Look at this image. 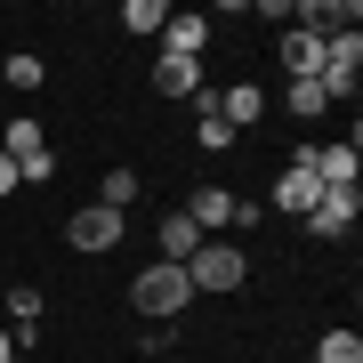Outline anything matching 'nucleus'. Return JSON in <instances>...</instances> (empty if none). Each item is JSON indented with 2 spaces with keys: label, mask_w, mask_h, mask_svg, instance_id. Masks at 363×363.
I'll return each instance as SVG.
<instances>
[{
  "label": "nucleus",
  "mask_w": 363,
  "mask_h": 363,
  "mask_svg": "<svg viewBox=\"0 0 363 363\" xmlns=\"http://www.w3.org/2000/svg\"><path fill=\"white\" fill-rule=\"evenodd\" d=\"M186 298H194V283H186V267H169V259L138 267V283H130V307H138V315H154V323L186 315Z\"/></svg>",
  "instance_id": "1"
},
{
  "label": "nucleus",
  "mask_w": 363,
  "mask_h": 363,
  "mask_svg": "<svg viewBox=\"0 0 363 363\" xmlns=\"http://www.w3.org/2000/svg\"><path fill=\"white\" fill-rule=\"evenodd\" d=\"M186 283H194V291H242L250 283V259L234 242H202L194 259H186Z\"/></svg>",
  "instance_id": "2"
},
{
  "label": "nucleus",
  "mask_w": 363,
  "mask_h": 363,
  "mask_svg": "<svg viewBox=\"0 0 363 363\" xmlns=\"http://www.w3.org/2000/svg\"><path fill=\"white\" fill-rule=\"evenodd\" d=\"M121 226H130V218L97 202V210H73V218H65V242H73V250H113V242H121Z\"/></svg>",
  "instance_id": "3"
},
{
  "label": "nucleus",
  "mask_w": 363,
  "mask_h": 363,
  "mask_svg": "<svg viewBox=\"0 0 363 363\" xmlns=\"http://www.w3.org/2000/svg\"><path fill=\"white\" fill-rule=\"evenodd\" d=\"M355 218H363V202H355V186H339V194H323L307 210V226L323 234V242H339V234H355Z\"/></svg>",
  "instance_id": "4"
},
{
  "label": "nucleus",
  "mask_w": 363,
  "mask_h": 363,
  "mask_svg": "<svg viewBox=\"0 0 363 363\" xmlns=\"http://www.w3.org/2000/svg\"><path fill=\"white\" fill-rule=\"evenodd\" d=\"M315 202H323V186H315V169L291 154V162H283V178H274V210H298V218H307Z\"/></svg>",
  "instance_id": "5"
},
{
  "label": "nucleus",
  "mask_w": 363,
  "mask_h": 363,
  "mask_svg": "<svg viewBox=\"0 0 363 363\" xmlns=\"http://www.w3.org/2000/svg\"><path fill=\"white\" fill-rule=\"evenodd\" d=\"M259 113H267V89H259V81H234V89H218V121H226L234 138H242Z\"/></svg>",
  "instance_id": "6"
},
{
  "label": "nucleus",
  "mask_w": 363,
  "mask_h": 363,
  "mask_svg": "<svg viewBox=\"0 0 363 363\" xmlns=\"http://www.w3.org/2000/svg\"><path fill=\"white\" fill-rule=\"evenodd\" d=\"M186 218H194V226L210 234V242H218V234L234 226V194H226V186H202V194L186 202Z\"/></svg>",
  "instance_id": "7"
},
{
  "label": "nucleus",
  "mask_w": 363,
  "mask_h": 363,
  "mask_svg": "<svg viewBox=\"0 0 363 363\" xmlns=\"http://www.w3.org/2000/svg\"><path fill=\"white\" fill-rule=\"evenodd\" d=\"M202 242H210V234H202L194 218H186V210H169V218H162V259H169V267H186Z\"/></svg>",
  "instance_id": "8"
},
{
  "label": "nucleus",
  "mask_w": 363,
  "mask_h": 363,
  "mask_svg": "<svg viewBox=\"0 0 363 363\" xmlns=\"http://www.w3.org/2000/svg\"><path fill=\"white\" fill-rule=\"evenodd\" d=\"M202 40H210V16H169L162 25V57H194L202 65Z\"/></svg>",
  "instance_id": "9"
},
{
  "label": "nucleus",
  "mask_w": 363,
  "mask_h": 363,
  "mask_svg": "<svg viewBox=\"0 0 363 363\" xmlns=\"http://www.w3.org/2000/svg\"><path fill=\"white\" fill-rule=\"evenodd\" d=\"M283 65H291V81H315V73H323V40H315L307 25H291L283 33Z\"/></svg>",
  "instance_id": "10"
},
{
  "label": "nucleus",
  "mask_w": 363,
  "mask_h": 363,
  "mask_svg": "<svg viewBox=\"0 0 363 363\" xmlns=\"http://www.w3.org/2000/svg\"><path fill=\"white\" fill-rule=\"evenodd\" d=\"M154 89L162 97H202V65L194 57H154Z\"/></svg>",
  "instance_id": "11"
},
{
  "label": "nucleus",
  "mask_w": 363,
  "mask_h": 363,
  "mask_svg": "<svg viewBox=\"0 0 363 363\" xmlns=\"http://www.w3.org/2000/svg\"><path fill=\"white\" fill-rule=\"evenodd\" d=\"M0 154H9L16 169H25V162H40V154H49V138H40V121H33V113H16V121H9V138H0Z\"/></svg>",
  "instance_id": "12"
},
{
  "label": "nucleus",
  "mask_w": 363,
  "mask_h": 363,
  "mask_svg": "<svg viewBox=\"0 0 363 363\" xmlns=\"http://www.w3.org/2000/svg\"><path fill=\"white\" fill-rule=\"evenodd\" d=\"M33 323H40V291L9 283V331H16V347H33Z\"/></svg>",
  "instance_id": "13"
},
{
  "label": "nucleus",
  "mask_w": 363,
  "mask_h": 363,
  "mask_svg": "<svg viewBox=\"0 0 363 363\" xmlns=\"http://www.w3.org/2000/svg\"><path fill=\"white\" fill-rule=\"evenodd\" d=\"M169 25V9H162V0H130V9H121V33H138V40H154Z\"/></svg>",
  "instance_id": "14"
},
{
  "label": "nucleus",
  "mask_w": 363,
  "mask_h": 363,
  "mask_svg": "<svg viewBox=\"0 0 363 363\" xmlns=\"http://www.w3.org/2000/svg\"><path fill=\"white\" fill-rule=\"evenodd\" d=\"M315 363H363V339L355 331H323L315 339Z\"/></svg>",
  "instance_id": "15"
},
{
  "label": "nucleus",
  "mask_w": 363,
  "mask_h": 363,
  "mask_svg": "<svg viewBox=\"0 0 363 363\" xmlns=\"http://www.w3.org/2000/svg\"><path fill=\"white\" fill-rule=\"evenodd\" d=\"M283 105H291V113H323V105H331V89H323V81H291V89H283Z\"/></svg>",
  "instance_id": "16"
},
{
  "label": "nucleus",
  "mask_w": 363,
  "mask_h": 363,
  "mask_svg": "<svg viewBox=\"0 0 363 363\" xmlns=\"http://www.w3.org/2000/svg\"><path fill=\"white\" fill-rule=\"evenodd\" d=\"M0 73H9V89H40V81H49V65H40L33 49H16V57H9Z\"/></svg>",
  "instance_id": "17"
},
{
  "label": "nucleus",
  "mask_w": 363,
  "mask_h": 363,
  "mask_svg": "<svg viewBox=\"0 0 363 363\" xmlns=\"http://www.w3.org/2000/svg\"><path fill=\"white\" fill-rule=\"evenodd\" d=\"M138 202V169H105V210H130Z\"/></svg>",
  "instance_id": "18"
},
{
  "label": "nucleus",
  "mask_w": 363,
  "mask_h": 363,
  "mask_svg": "<svg viewBox=\"0 0 363 363\" xmlns=\"http://www.w3.org/2000/svg\"><path fill=\"white\" fill-rule=\"evenodd\" d=\"M9 194H16V162L0 154V202H9Z\"/></svg>",
  "instance_id": "19"
},
{
  "label": "nucleus",
  "mask_w": 363,
  "mask_h": 363,
  "mask_svg": "<svg viewBox=\"0 0 363 363\" xmlns=\"http://www.w3.org/2000/svg\"><path fill=\"white\" fill-rule=\"evenodd\" d=\"M0 363H16V331L9 323H0Z\"/></svg>",
  "instance_id": "20"
}]
</instances>
